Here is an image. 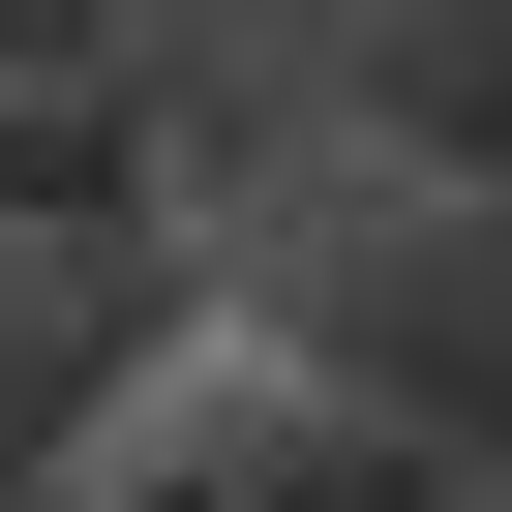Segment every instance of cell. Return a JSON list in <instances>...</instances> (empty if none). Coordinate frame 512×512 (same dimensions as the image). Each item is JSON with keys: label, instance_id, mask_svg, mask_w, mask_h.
Segmentation results:
<instances>
[{"label": "cell", "instance_id": "cell-1", "mask_svg": "<svg viewBox=\"0 0 512 512\" xmlns=\"http://www.w3.org/2000/svg\"><path fill=\"white\" fill-rule=\"evenodd\" d=\"M241 362H302L332 422H392V452L482 482V452H512V211L302 151L272 211H241Z\"/></svg>", "mask_w": 512, "mask_h": 512}, {"label": "cell", "instance_id": "cell-2", "mask_svg": "<svg viewBox=\"0 0 512 512\" xmlns=\"http://www.w3.org/2000/svg\"><path fill=\"white\" fill-rule=\"evenodd\" d=\"M61 512H452V452H392V422H332L302 362L181 332V362H121V392H91Z\"/></svg>", "mask_w": 512, "mask_h": 512}, {"label": "cell", "instance_id": "cell-4", "mask_svg": "<svg viewBox=\"0 0 512 512\" xmlns=\"http://www.w3.org/2000/svg\"><path fill=\"white\" fill-rule=\"evenodd\" d=\"M332 151L512 211V0H362V31H332Z\"/></svg>", "mask_w": 512, "mask_h": 512}, {"label": "cell", "instance_id": "cell-3", "mask_svg": "<svg viewBox=\"0 0 512 512\" xmlns=\"http://www.w3.org/2000/svg\"><path fill=\"white\" fill-rule=\"evenodd\" d=\"M151 241H211L181 91H0V272H151Z\"/></svg>", "mask_w": 512, "mask_h": 512}]
</instances>
